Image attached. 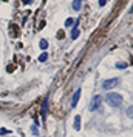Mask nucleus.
<instances>
[{"label":"nucleus","mask_w":133,"mask_h":137,"mask_svg":"<svg viewBox=\"0 0 133 137\" xmlns=\"http://www.w3.org/2000/svg\"><path fill=\"white\" fill-rule=\"evenodd\" d=\"M107 3V0H99V6H104Z\"/></svg>","instance_id":"obj_15"},{"label":"nucleus","mask_w":133,"mask_h":137,"mask_svg":"<svg viewBox=\"0 0 133 137\" xmlns=\"http://www.w3.org/2000/svg\"><path fill=\"white\" fill-rule=\"evenodd\" d=\"M33 134H39V132H37V128H36V126H33Z\"/></svg>","instance_id":"obj_16"},{"label":"nucleus","mask_w":133,"mask_h":137,"mask_svg":"<svg viewBox=\"0 0 133 137\" xmlns=\"http://www.w3.org/2000/svg\"><path fill=\"white\" fill-rule=\"evenodd\" d=\"M101 103H102V97L101 95H93L91 97V100H90V111H96L99 106H101Z\"/></svg>","instance_id":"obj_2"},{"label":"nucleus","mask_w":133,"mask_h":137,"mask_svg":"<svg viewBox=\"0 0 133 137\" xmlns=\"http://www.w3.org/2000/svg\"><path fill=\"white\" fill-rule=\"evenodd\" d=\"M119 83V79H108V80H104L102 82V88L104 89H110L113 86H116Z\"/></svg>","instance_id":"obj_3"},{"label":"nucleus","mask_w":133,"mask_h":137,"mask_svg":"<svg viewBox=\"0 0 133 137\" xmlns=\"http://www.w3.org/2000/svg\"><path fill=\"white\" fill-rule=\"evenodd\" d=\"M79 97H81V89H78L74 94H73V100H71V108H76V105H78L79 102Z\"/></svg>","instance_id":"obj_4"},{"label":"nucleus","mask_w":133,"mask_h":137,"mask_svg":"<svg viewBox=\"0 0 133 137\" xmlns=\"http://www.w3.org/2000/svg\"><path fill=\"white\" fill-rule=\"evenodd\" d=\"M73 128H74L76 131H79V129H81V117H79V115H76V117H74V123H73Z\"/></svg>","instance_id":"obj_7"},{"label":"nucleus","mask_w":133,"mask_h":137,"mask_svg":"<svg viewBox=\"0 0 133 137\" xmlns=\"http://www.w3.org/2000/svg\"><path fill=\"white\" fill-rule=\"evenodd\" d=\"M47 58H48V54H47V52H43V54H40V55H39V62H47Z\"/></svg>","instance_id":"obj_11"},{"label":"nucleus","mask_w":133,"mask_h":137,"mask_svg":"<svg viewBox=\"0 0 133 137\" xmlns=\"http://www.w3.org/2000/svg\"><path fill=\"white\" fill-rule=\"evenodd\" d=\"M116 66H118V68H121V69H122V68H127V63H118V65H116Z\"/></svg>","instance_id":"obj_12"},{"label":"nucleus","mask_w":133,"mask_h":137,"mask_svg":"<svg viewBox=\"0 0 133 137\" xmlns=\"http://www.w3.org/2000/svg\"><path fill=\"white\" fill-rule=\"evenodd\" d=\"M79 20L78 22H74V29H73V32H71V40H76V38L79 37Z\"/></svg>","instance_id":"obj_5"},{"label":"nucleus","mask_w":133,"mask_h":137,"mask_svg":"<svg viewBox=\"0 0 133 137\" xmlns=\"http://www.w3.org/2000/svg\"><path fill=\"white\" fill-rule=\"evenodd\" d=\"M74 18H67V20H65V28H70V26H73L74 25Z\"/></svg>","instance_id":"obj_10"},{"label":"nucleus","mask_w":133,"mask_h":137,"mask_svg":"<svg viewBox=\"0 0 133 137\" xmlns=\"http://www.w3.org/2000/svg\"><path fill=\"white\" fill-rule=\"evenodd\" d=\"M22 3H25V5H31V3H33V0H22Z\"/></svg>","instance_id":"obj_14"},{"label":"nucleus","mask_w":133,"mask_h":137,"mask_svg":"<svg viewBox=\"0 0 133 137\" xmlns=\"http://www.w3.org/2000/svg\"><path fill=\"white\" fill-rule=\"evenodd\" d=\"M39 46H40V49H47V48H48V42L45 40V38H40Z\"/></svg>","instance_id":"obj_9"},{"label":"nucleus","mask_w":133,"mask_h":137,"mask_svg":"<svg viewBox=\"0 0 133 137\" xmlns=\"http://www.w3.org/2000/svg\"><path fill=\"white\" fill-rule=\"evenodd\" d=\"M47 109H48V97H45L43 105H42V119H45V115H47Z\"/></svg>","instance_id":"obj_6"},{"label":"nucleus","mask_w":133,"mask_h":137,"mask_svg":"<svg viewBox=\"0 0 133 137\" xmlns=\"http://www.w3.org/2000/svg\"><path fill=\"white\" fill-rule=\"evenodd\" d=\"M105 100H107V103H108L110 106L118 108V106L122 105V100H124V99H122V95L118 94V92H108L107 97H105Z\"/></svg>","instance_id":"obj_1"},{"label":"nucleus","mask_w":133,"mask_h":137,"mask_svg":"<svg viewBox=\"0 0 133 137\" xmlns=\"http://www.w3.org/2000/svg\"><path fill=\"white\" fill-rule=\"evenodd\" d=\"M9 131L8 129H5V128H0V134H8Z\"/></svg>","instance_id":"obj_13"},{"label":"nucleus","mask_w":133,"mask_h":137,"mask_svg":"<svg viewBox=\"0 0 133 137\" xmlns=\"http://www.w3.org/2000/svg\"><path fill=\"white\" fill-rule=\"evenodd\" d=\"M81 5H82V0H73V3H71V6H73L74 11L81 9Z\"/></svg>","instance_id":"obj_8"}]
</instances>
